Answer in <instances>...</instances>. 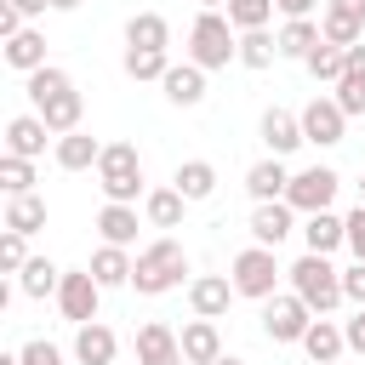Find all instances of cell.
<instances>
[{
	"mask_svg": "<svg viewBox=\"0 0 365 365\" xmlns=\"http://www.w3.org/2000/svg\"><path fill=\"white\" fill-rule=\"evenodd\" d=\"M182 274H188V251H182V240L160 234V240H148V245L137 251L131 285H137V297H165V291L182 285Z\"/></svg>",
	"mask_w": 365,
	"mask_h": 365,
	"instance_id": "6da1fadb",
	"label": "cell"
},
{
	"mask_svg": "<svg viewBox=\"0 0 365 365\" xmlns=\"http://www.w3.org/2000/svg\"><path fill=\"white\" fill-rule=\"evenodd\" d=\"M285 279H291V291L314 308V314H336L348 297H342V268H331V257H319V251H302L291 268H285Z\"/></svg>",
	"mask_w": 365,
	"mask_h": 365,
	"instance_id": "7a4b0ae2",
	"label": "cell"
},
{
	"mask_svg": "<svg viewBox=\"0 0 365 365\" xmlns=\"http://www.w3.org/2000/svg\"><path fill=\"white\" fill-rule=\"evenodd\" d=\"M188 63H200L205 74L240 63V29L228 23V11H200L194 17V29H188Z\"/></svg>",
	"mask_w": 365,
	"mask_h": 365,
	"instance_id": "3957f363",
	"label": "cell"
},
{
	"mask_svg": "<svg viewBox=\"0 0 365 365\" xmlns=\"http://www.w3.org/2000/svg\"><path fill=\"white\" fill-rule=\"evenodd\" d=\"M228 279H234V291L240 297H251V302H268L274 291H279V279H285V268H279V257H274V245H245V251H234V262H228Z\"/></svg>",
	"mask_w": 365,
	"mask_h": 365,
	"instance_id": "277c9868",
	"label": "cell"
},
{
	"mask_svg": "<svg viewBox=\"0 0 365 365\" xmlns=\"http://www.w3.org/2000/svg\"><path fill=\"white\" fill-rule=\"evenodd\" d=\"M97 188H103V200L137 205V194H143V154H137V143H103Z\"/></svg>",
	"mask_w": 365,
	"mask_h": 365,
	"instance_id": "5b68a950",
	"label": "cell"
},
{
	"mask_svg": "<svg viewBox=\"0 0 365 365\" xmlns=\"http://www.w3.org/2000/svg\"><path fill=\"white\" fill-rule=\"evenodd\" d=\"M308 325H314V308H308L297 291H274V297L262 302V336H268V342H302Z\"/></svg>",
	"mask_w": 365,
	"mask_h": 365,
	"instance_id": "8992f818",
	"label": "cell"
},
{
	"mask_svg": "<svg viewBox=\"0 0 365 365\" xmlns=\"http://www.w3.org/2000/svg\"><path fill=\"white\" fill-rule=\"evenodd\" d=\"M97 302H103V285L91 268H63V285H57V308L68 325H91L97 319Z\"/></svg>",
	"mask_w": 365,
	"mask_h": 365,
	"instance_id": "52a82bcc",
	"label": "cell"
},
{
	"mask_svg": "<svg viewBox=\"0 0 365 365\" xmlns=\"http://www.w3.org/2000/svg\"><path fill=\"white\" fill-rule=\"evenodd\" d=\"M336 188H342V177H336L331 165H308V171H291V188H285V200H291V205L308 217V211H331Z\"/></svg>",
	"mask_w": 365,
	"mask_h": 365,
	"instance_id": "ba28073f",
	"label": "cell"
},
{
	"mask_svg": "<svg viewBox=\"0 0 365 365\" xmlns=\"http://www.w3.org/2000/svg\"><path fill=\"white\" fill-rule=\"evenodd\" d=\"M342 131H348V114L336 108V97H314L308 108H302V137L314 143V148H336L342 143Z\"/></svg>",
	"mask_w": 365,
	"mask_h": 365,
	"instance_id": "9c48e42d",
	"label": "cell"
},
{
	"mask_svg": "<svg viewBox=\"0 0 365 365\" xmlns=\"http://www.w3.org/2000/svg\"><path fill=\"white\" fill-rule=\"evenodd\" d=\"M257 137H262V148L279 154V160L308 143V137H302V114H291V108H268V114L257 120Z\"/></svg>",
	"mask_w": 365,
	"mask_h": 365,
	"instance_id": "30bf717a",
	"label": "cell"
},
{
	"mask_svg": "<svg viewBox=\"0 0 365 365\" xmlns=\"http://www.w3.org/2000/svg\"><path fill=\"white\" fill-rule=\"evenodd\" d=\"M234 297H240V291H234L228 274H194V279H188V308H194L200 319H222Z\"/></svg>",
	"mask_w": 365,
	"mask_h": 365,
	"instance_id": "8fae6325",
	"label": "cell"
},
{
	"mask_svg": "<svg viewBox=\"0 0 365 365\" xmlns=\"http://www.w3.org/2000/svg\"><path fill=\"white\" fill-rule=\"evenodd\" d=\"M137 365H188L182 359V342H177V331L165 319L137 325Z\"/></svg>",
	"mask_w": 365,
	"mask_h": 365,
	"instance_id": "7c38bea8",
	"label": "cell"
},
{
	"mask_svg": "<svg viewBox=\"0 0 365 365\" xmlns=\"http://www.w3.org/2000/svg\"><path fill=\"white\" fill-rule=\"evenodd\" d=\"M297 348H302L314 365H336V359L348 354V331H342L331 314H314V325H308V336H302Z\"/></svg>",
	"mask_w": 365,
	"mask_h": 365,
	"instance_id": "4fadbf2b",
	"label": "cell"
},
{
	"mask_svg": "<svg viewBox=\"0 0 365 365\" xmlns=\"http://www.w3.org/2000/svg\"><path fill=\"white\" fill-rule=\"evenodd\" d=\"M160 91H165V103H177V108H200V103H205V68L182 57V63H171V68H165Z\"/></svg>",
	"mask_w": 365,
	"mask_h": 365,
	"instance_id": "5bb4252c",
	"label": "cell"
},
{
	"mask_svg": "<svg viewBox=\"0 0 365 365\" xmlns=\"http://www.w3.org/2000/svg\"><path fill=\"white\" fill-rule=\"evenodd\" d=\"M297 228V205L291 200H262L257 211H251V240L257 245H274L279 251V240Z\"/></svg>",
	"mask_w": 365,
	"mask_h": 365,
	"instance_id": "9a60e30c",
	"label": "cell"
},
{
	"mask_svg": "<svg viewBox=\"0 0 365 365\" xmlns=\"http://www.w3.org/2000/svg\"><path fill=\"white\" fill-rule=\"evenodd\" d=\"M46 137H57L40 114H11L6 120V154H23V160H40L46 154Z\"/></svg>",
	"mask_w": 365,
	"mask_h": 365,
	"instance_id": "2e32d148",
	"label": "cell"
},
{
	"mask_svg": "<svg viewBox=\"0 0 365 365\" xmlns=\"http://www.w3.org/2000/svg\"><path fill=\"white\" fill-rule=\"evenodd\" d=\"M177 342H182V359L188 365H211V359H222V331H217V319H188L182 331H177Z\"/></svg>",
	"mask_w": 365,
	"mask_h": 365,
	"instance_id": "e0dca14e",
	"label": "cell"
},
{
	"mask_svg": "<svg viewBox=\"0 0 365 365\" xmlns=\"http://www.w3.org/2000/svg\"><path fill=\"white\" fill-rule=\"evenodd\" d=\"M51 160H57L63 171H97V160H103V143H97L91 131H63V137L51 143Z\"/></svg>",
	"mask_w": 365,
	"mask_h": 365,
	"instance_id": "ac0fdd59",
	"label": "cell"
},
{
	"mask_svg": "<svg viewBox=\"0 0 365 365\" xmlns=\"http://www.w3.org/2000/svg\"><path fill=\"white\" fill-rule=\"evenodd\" d=\"M302 245L319 251V257L342 251V245H348V217H336V211H308V222H302Z\"/></svg>",
	"mask_w": 365,
	"mask_h": 365,
	"instance_id": "d6986e66",
	"label": "cell"
},
{
	"mask_svg": "<svg viewBox=\"0 0 365 365\" xmlns=\"http://www.w3.org/2000/svg\"><path fill=\"white\" fill-rule=\"evenodd\" d=\"M74 359H80V365H114V359H120V342H114V331H108L103 319H91V325H74Z\"/></svg>",
	"mask_w": 365,
	"mask_h": 365,
	"instance_id": "ffe728a7",
	"label": "cell"
},
{
	"mask_svg": "<svg viewBox=\"0 0 365 365\" xmlns=\"http://www.w3.org/2000/svg\"><path fill=\"white\" fill-rule=\"evenodd\" d=\"M285 188H291V171H285V160L279 154H268V160H257L251 171H245V194L262 205V200H285Z\"/></svg>",
	"mask_w": 365,
	"mask_h": 365,
	"instance_id": "44dd1931",
	"label": "cell"
},
{
	"mask_svg": "<svg viewBox=\"0 0 365 365\" xmlns=\"http://www.w3.org/2000/svg\"><path fill=\"white\" fill-rule=\"evenodd\" d=\"M131 268H137V257H131V245H97L91 251V274H97V285L103 291H114V285H131Z\"/></svg>",
	"mask_w": 365,
	"mask_h": 365,
	"instance_id": "7402d4cb",
	"label": "cell"
},
{
	"mask_svg": "<svg viewBox=\"0 0 365 365\" xmlns=\"http://www.w3.org/2000/svg\"><path fill=\"white\" fill-rule=\"evenodd\" d=\"M0 57H6V68L34 74V68H46V34H40V29H23V34L0 40Z\"/></svg>",
	"mask_w": 365,
	"mask_h": 365,
	"instance_id": "603a6c76",
	"label": "cell"
},
{
	"mask_svg": "<svg viewBox=\"0 0 365 365\" xmlns=\"http://www.w3.org/2000/svg\"><path fill=\"white\" fill-rule=\"evenodd\" d=\"M137 205H125V200H103V211H97V234L108 240V245H137Z\"/></svg>",
	"mask_w": 365,
	"mask_h": 365,
	"instance_id": "cb8c5ba5",
	"label": "cell"
},
{
	"mask_svg": "<svg viewBox=\"0 0 365 365\" xmlns=\"http://www.w3.org/2000/svg\"><path fill=\"white\" fill-rule=\"evenodd\" d=\"M34 114H40V120H46V125H51V131L63 137V131H80V120H86V97H80L74 86H68V91L46 97V103H40Z\"/></svg>",
	"mask_w": 365,
	"mask_h": 365,
	"instance_id": "d4e9b609",
	"label": "cell"
},
{
	"mask_svg": "<svg viewBox=\"0 0 365 365\" xmlns=\"http://www.w3.org/2000/svg\"><path fill=\"white\" fill-rule=\"evenodd\" d=\"M182 211H188V200H182V188L171 182V188H148L143 194V217L154 222V228H182Z\"/></svg>",
	"mask_w": 365,
	"mask_h": 365,
	"instance_id": "484cf974",
	"label": "cell"
},
{
	"mask_svg": "<svg viewBox=\"0 0 365 365\" xmlns=\"http://www.w3.org/2000/svg\"><path fill=\"white\" fill-rule=\"evenodd\" d=\"M57 285H63V268H57L51 257H29V262H23V274H17V291H23V297H34V302L57 297Z\"/></svg>",
	"mask_w": 365,
	"mask_h": 365,
	"instance_id": "4316f807",
	"label": "cell"
},
{
	"mask_svg": "<svg viewBox=\"0 0 365 365\" xmlns=\"http://www.w3.org/2000/svg\"><path fill=\"white\" fill-rule=\"evenodd\" d=\"M125 46H143V51H165V46H171V23H165L160 11H137V17L125 23Z\"/></svg>",
	"mask_w": 365,
	"mask_h": 365,
	"instance_id": "83f0119b",
	"label": "cell"
},
{
	"mask_svg": "<svg viewBox=\"0 0 365 365\" xmlns=\"http://www.w3.org/2000/svg\"><path fill=\"white\" fill-rule=\"evenodd\" d=\"M171 182L182 188L188 205H194V200H211V194H217V165H211V160H182Z\"/></svg>",
	"mask_w": 365,
	"mask_h": 365,
	"instance_id": "f1b7e54d",
	"label": "cell"
},
{
	"mask_svg": "<svg viewBox=\"0 0 365 365\" xmlns=\"http://www.w3.org/2000/svg\"><path fill=\"white\" fill-rule=\"evenodd\" d=\"M319 40H325V34H319L314 17H285V29H279V57H297V63H302Z\"/></svg>",
	"mask_w": 365,
	"mask_h": 365,
	"instance_id": "f546056e",
	"label": "cell"
},
{
	"mask_svg": "<svg viewBox=\"0 0 365 365\" xmlns=\"http://www.w3.org/2000/svg\"><path fill=\"white\" fill-rule=\"evenodd\" d=\"M6 228L40 234V228H46V200H40V194H6Z\"/></svg>",
	"mask_w": 365,
	"mask_h": 365,
	"instance_id": "4dcf8cb0",
	"label": "cell"
},
{
	"mask_svg": "<svg viewBox=\"0 0 365 365\" xmlns=\"http://www.w3.org/2000/svg\"><path fill=\"white\" fill-rule=\"evenodd\" d=\"M302 68L314 74V80H325V86H336L342 80V68H348V46H331V40H319L308 57H302Z\"/></svg>",
	"mask_w": 365,
	"mask_h": 365,
	"instance_id": "1f68e13d",
	"label": "cell"
},
{
	"mask_svg": "<svg viewBox=\"0 0 365 365\" xmlns=\"http://www.w3.org/2000/svg\"><path fill=\"white\" fill-rule=\"evenodd\" d=\"M274 57H279V34H268V29H245L240 34V63L245 68H274Z\"/></svg>",
	"mask_w": 365,
	"mask_h": 365,
	"instance_id": "d6a6232c",
	"label": "cell"
},
{
	"mask_svg": "<svg viewBox=\"0 0 365 365\" xmlns=\"http://www.w3.org/2000/svg\"><path fill=\"white\" fill-rule=\"evenodd\" d=\"M29 80V103L40 108L46 97H57V91H68L74 80H68V68H57V63H46V68H34V74H23Z\"/></svg>",
	"mask_w": 365,
	"mask_h": 365,
	"instance_id": "836d02e7",
	"label": "cell"
},
{
	"mask_svg": "<svg viewBox=\"0 0 365 365\" xmlns=\"http://www.w3.org/2000/svg\"><path fill=\"white\" fill-rule=\"evenodd\" d=\"M222 11H228V23L245 34V29H268V17H274L279 6H274V0H228Z\"/></svg>",
	"mask_w": 365,
	"mask_h": 365,
	"instance_id": "e575fe53",
	"label": "cell"
},
{
	"mask_svg": "<svg viewBox=\"0 0 365 365\" xmlns=\"http://www.w3.org/2000/svg\"><path fill=\"white\" fill-rule=\"evenodd\" d=\"M171 57L165 51H143V46H125V74L131 80H165Z\"/></svg>",
	"mask_w": 365,
	"mask_h": 365,
	"instance_id": "d590c367",
	"label": "cell"
},
{
	"mask_svg": "<svg viewBox=\"0 0 365 365\" xmlns=\"http://www.w3.org/2000/svg\"><path fill=\"white\" fill-rule=\"evenodd\" d=\"M0 188H6V194H34V160L0 154Z\"/></svg>",
	"mask_w": 365,
	"mask_h": 365,
	"instance_id": "8d00e7d4",
	"label": "cell"
},
{
	"mask_svg": "<svg viewBox=\"0 0 365 365\" xmlns=\"http://www.w3.org/2000/svg\"><path fill=\"white\" fill-rule=\"evenodd\" d=\"M319 34H325L331 46H359V40H365V23L336 17V11H319Z\"/></svg>",
	"mask_w": 365,
	"mask_h": 365,
	"instance_id": "74e56055",
	"label": "cell"
},
{
	"mask_svg": "<svg viewBox=\"0 0 365 365\" xmlns=\"http://www.w3.org/2000/svg\"><path fill=\"white\" fill-rule=\"evenodd\" d=\"M23 262H29V234L6 228V234H0V268H6V274H23Z\"/></svg>",
	"mask_w": 365,
	"mask_h": 365,
	"instance_id": "f35d334b",
	"label": "cell"
},
{
	"mask_svg": "<svg viewBox=\"0 0 365 365\" xmlns=\"http://www.w3.org/2000/svg\"><path fill=\"white\" fill-rule=\"evenodd\" d=\"M331 97H336V108H342L348 120H354V114H365V80H359V74H342Z\"/></svg>",
	"mask_w": 365,
	"mask_h": 365,
	"instance_id": "ab89813d",
	"label": "cell"
},
{
	"mask_svg": "<svg viewBox=\"0 0 365 365\" xmlns=\"http://www.w3.org/2000/svg\"><path fill=\"white\" fill-rule=\"evenodd\" d=\"M17 354H23V365H63V348H57V342H46V336L23 342Z\"/></svg>",
	"mask_w": 365,
	"mask_h": 365,
	"instance_id": "60d3db41",
	"label": "cell"
},
{
	"mask_svg": "<svg viewBox=\"0 0 365 365\" xmlns=\"http://www.w3.org/2000/svg\"><path fill=\"white\" fill-rule=\"evenodd\" d=\"M342 297L365 308V262H359V257H354V268H342Z\"/></svg>",
	"mask_w": 365,
	"mask_h": 365,
	"instance_id": "b9f144b4",
	"label": "cell"
},
{
	"mask_svg": "<svg viewBox=\"0 0 365 365\" xmlns=\"http://www.w3.org/2000/svg\"><path fill=\"white\" fill-rule=\"evenodd\" d=\"M348 251H354V257L365 262V200H359V205L348 211Z\"/></svg>",
	"mask_w": 365,
	"mask_h": 365,
	"instance_id": "7bdbcfd3",
	"label": "cell"
},
{
	"mask_svg": "<svg viewBox=\"0 0 365 365\" xmlns=\"http://www.w3.org/2000/svg\"><path fill=\"white\" fill-rule=\"evenodd\" d=\"M29 23H23V11L11 6V0H0V40H11V34H23Z\"/></svg>",
	"mask_w": 365,
	"mask_h": 365,
	"instance_id": "ee69618b",
	"label": "cell"
},
{
	"mask_svg": "<svg viewBox=\"0 0 365 365\" xmlns=\"http://www.w3.org/2000/svg\"><path fill=\"white\" fill-rule=\"evenodd\" d=\"M342 331H348V354H359V359H365V308H359V314H354Z\"/></svg>",
	"mask_w": 365,
	"mask_h": 365,
	"instance_id": "f6af8a7d",
	"label": "cell"
},
{
	"mask_svg": "<svg viewBox=\"0 0 365 365\" xmlns=\"http://www.w3.org/2000/svg\"><path fill=\"white\" fill-rule=\"evenodd\" d=\"M325 11H336V17H354V23H365V0H325Z\"/></svg>",
	"mask_w": 365,
	"mask_h": 365,
	"instance_id": "bcb514c9",
	"label": "cell"
},
{
	"mask_svg": "<svg viewBox=\"0 0 365 365\" xmlns=\"http://www.w3.org/2000/svg\"><path fill=\"white\" fill-rule=\"evenodd\" d=\"M274 6H279L285 17H314V6H319V0H274Z\"/></svg>",
	"mask_w": 365,
	"mask_h": 365,
	"instance_id": "7dc6e473",
	"label": "cell"
},
{
	"mask_svg": "<svg viewBox=\"0 0 365 365\" xmlns=\"http://www.w3.org/2000/svg\"><path fill=\"white\" fill-rule=\"evenodd\" d=\"M342 74H359V80H365V40L348 46V68H342Z\"/></svg>",
	"mask_w": 365,
	"mask_h": 365,
	"instance_id": "c3c4849f",
	"label": "cell"
},
{
	"mask_svg": "<svg viewBox=\"0 0 365 365\" xmlns=\"http://www.w3.org/2000/svg\"><path fill=\"white\" fill-rule=\"evenodd\" d=\"M11 6H17V11H23V17H40V11H46V6H51V0H11Z\"/></svg>",
	"mask_w": 365,
	"mask_h": 365,
	"instance_id": "681fc988",
	"label": "cell"
},
{
	"mask_svg": "<svg viewBox=\"0 0 365 365\" xmlns=\"http://www.w3.org/2000/svg\"><path fill=\"white\" fill-rule=\"evenodd\" d=\"M74 6H80V0H51V11H74Z\"/></svg>",
	"mask_w": 365,
	"mask_h": 365,
	"instance_id": "f907efd6",
	"label": "cell"
},
{
	"mask_svg": "<svg viewBox=\"0 0 365 365\" xmlns=\"http://www.w3.org/2000/svg\"><path fill=\"white\" fill-rule=\"evenodd\" d=\"M211 365H245V359H240V354H222V359H211Z\"/></svg>",
	"mask_w": 365,
	"mask_h": 365,
	"instance_id": "816d5d0a",
	"label": "cell"
},
{
	"mask_svg": "<svg viewBox=\"0 0 365 365\" xmlns=\"http://www.w3.org/2000/svg\"><path fill=\"white\" fill-rule=\"evenodd\" d=\"M200 6H205V11H222V6H228V0H200Z\"/></svg>",
	"mask_w": 365,
	"mask_h": 365,
	"instance_id": "f5cc1de1",
	"label": "cell"
},
{
	"mask_svg": "<svg viewBox=\"0 0 365 365\" xmlns=\"http://www.w3.org/2000/svg\"><path fill=\"white\" fill-rule=\"evenodd\" d=\"M359 200H365V177H359Z\"/></svg>",
	"mask_w": 365,
	"mask_h": 365,
	"instance_id": "db71d44e",
	"label": "cell"
},
{
	"mask_svg": "<svg viewBox=\"0 0 365 365\" xmlns=\"http://www.w3.org/2000/svg\"><path fill=\"white\" fill-rule=\"evenodd\" d=\"M336 365H342V359H336Z\"/></svg>",
	"mask_w": 365,
	"mask_h": 365,
	"instance_id": "11a10c76",
	"label": "cell"
},
{
	"mask_svg": "<svg viewBox=\"0 0 365 365\" xmlns=\"http://www.w3.org/2000/svg\"><path fill=\"white\" fill-rule=\"evenodd\" d=\"M114 365H120V359H114Z\"/></svg>",
	"mask_w": 365,
	"mask_h": 365,
	"instance_id": "9f6ffc18",
	"label": "cell"
}]
</instances>
